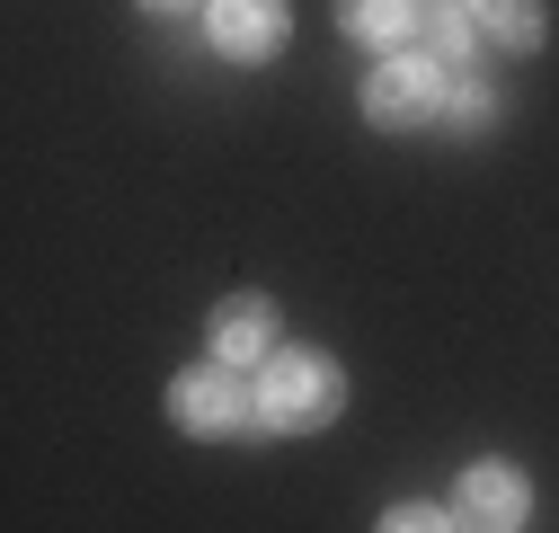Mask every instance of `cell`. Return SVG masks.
<instances>
[{
	"label": "cell",
	"instance_id": "1",
	"mask_svg": "<svg viewBox=\"0 0 559 533\" xmlns=\"http://www.w3.org/2000/svg\"><path fill=\"white\" fill-rule=\"evenodd\" d=\"M337 410H346V374L329 356H311V347H275L258 365V382H249V427L258 436H311Z\"/></svg>",
	"mask_w": 559,
	"mask_h": 533
},
{
	"label": "cell",
	"instance_id": "2",
	"mask_svg": "<svg viewBox=\"0 0 559 533\" xmlns=\"http://www.w3.org/2000/svg\"><path fill=\"white\" fill-rule=\"evenodd\" d=\"M444 90H453V72L436 54H382L373 62V81H365V125H382V133H408V125H436L444 116Z\"/></svg>",
	"mask_w": 559,
	"mask_h": 533
},
{
	"label": "cell",
	"instance_id": "3",
	"mask_svg": "<svg viewBox=\"0 0 559 533\" xmlns=\"http://www.w3.org/2000/svg\"><path fill=\"white\" fill-rule=\"evenodd\" d=\"M169 427L178 436H240L249 427V382L240 365H187L169 382Z\"/></svg>",
	"mask_w": 559,
	"mask_h": 533
},
{
	"label": "cell",
	"instance_id": "4",
	"mask_svg": "<svg viewBox=\"0 0 559 533\" xmlns=\"http://www.w3.org/2000/svg\"><path fill=\"white\" fill-rule=\"evenodd\" d=\"M453 516L471 533H515L533 516V481L515 472L507 453H479V462H462V481H453Z\"/></svg>",
	"mask_w": 559,
	"mask_h": 533
},
{
	"label": "cell",
	"instance_id": "5",
	"mask_svg": "<svg viewBox=\"0 0 559 533\" xmlns=\"http://www.w3.org/2000/svg\"><path fill=\"white\" fill-rule=\"evenodd\" d=\"M285 36H294L285 0H204V45L223 62H266V54H285Z\"/></svg>",
	"mask_w": 559,
	"mask_h": 533
},
{
	"label": "cell",
	"instance_id": "6",
	"mask_svg": "<svg viewBox=\"0 0 559 533\" xmlns=\"http://www.w3.org/2000/svg\"><path fill=\"white\" fill-rule=\"evenodd\" d=\"M204 339H214V365H266L275 339H285V311L266 294H223L214 320H204Z\"/></svg>",
	"mask_w": 559,
	"mask_h": 533
},
{
	"label": "cell",
	"instance_id": "7",
	"mask_svg": "<svg viewBox=\"0 0 559 533\" xmlns=\"http://www.w3.org/2000/svg\"><path fill=\"white\" fill-rule=\"evenodd\" d=\"M479 45H488V27H479V0H427L417 54H436L453 81H471V72H479Z\"/></svg>",
	"mask_w": 559,
	"mask_h": 533
},
{
	"label": "cell",
	"instance_id": "8",
	"mask_svg": "<svg viewBox=\"0 0 559 533\" xmlns=\"http://www.w3.org/2000/svg\"><path fill=\"white\" fill-rule=\"evenodd\" d=\"M337 27L356 45H382V54H408L417 27H427V0H337Z\"/></svg>",
	"mask_w": 559,
	"mask_h": 533
},
{
	"label": "cell",
	"instance_id": "9",
	"mask_svg": "<svg viewBox=\"0 0 559 533\" xmlns=\"http://www.w3.org/2000/svg\"><path fill=\"white\" fill-rule=\"evenodd\" d=\"M479 27L498 54H533L542 45V0H479Z\"/></svg>",
	"mask_w": 559,
	"mask_h": 533
},
{
	"label": "cell",
	"instance_id": "10",
	"mask_svg": "<svg viewBox=\"0 0 559 533\" xmlns=\"http://www.w3.org/2000/svg\"><path fill=\"white\" fill-rule=\"evenodd\" d=\"M444 125L453 133H488V125H498V90H488V81H453L444 90Z\"/></svg>",
	"mask_w": 559,
	"mask_h": 533
},
{
	"label": "cell",
	"instance_id": "11",
	"mask_svg": "<svg viewBox=\"0 0 559 533\" xmlns=\"http://www.w3.org/2000/svg\"><path fill=\"white\" fill-rule=\"evenodd\" d=\"M373 533H462V516L453 507H427V498H400V507H382Z\"/></svg>",
	"mask_w": 559,
	"mask_h": 533
},
{
	"label": "cell",
	"instance_id": "12",
	"mask_svg": "<svg viewBox=\"0 0 559 533\" xmlns=\"http://www.w3.org/2000/svg\"><path fill=\"white\" fill-rule=\"evenodd\" d=\"M143 10H204V0H143Z\"/></svg>",
	"mask_w": 559,
	"mask_h": 533
}]
</instances>
